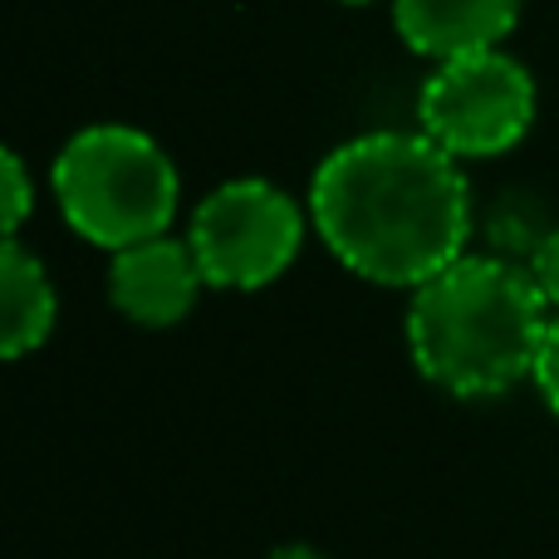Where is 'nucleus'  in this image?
<instances>
[{"label": "nucleus", "instance_id": "6e6552de", "mask_svg": "<svg viewBox=\"0 0 559 559\" xmlns=\"http://www.w3.org/2000/svg\"><path fill=\"white\" fill-rule=\"evenodd\" d=\"M59 319V295L49 280L45 261L35 251H25L15 241H5L0 251V354L25 358L55 334Z\"/></svg>", "mask_w": 559, "mask_h": 559}, {"label": "nucleus", "instance_id": "9b49d317", "mask_svg": "<svg viewBox=\"0 0 559 559\" xmlns=\"http://www.w3.org/2000/svg\"><path fill=\"white\" fill-rule=\"evenodd\" d=\"M531 275H535V285H540L545 305H550L555 314H559V226H550V231H545V241L535 246Z\"/></svg>", "mask_w": 559, "mask_h": 559}, {"label": "nucleus", "instance_id": "39448f33", "mask_svg": "<svg viewBox=\"0 0 559 559\" xmlns=\"http://www.w3.org/2000/svg\"><path fill=\"white\" fill-rule=\"evenodd\" d=\"M305 231L309 206H299L265 177H236L197 202L187 241H192L206 285L265 289L295 265Z\"/></svg>", "mask_w": 559, "mask_h": 559}, {"label": "nucleus", "instance_id": "f8f14e48", "mask_svg": "<svg viewBox=\"0 0 559 559\" xmlns=\"http://www.w3.org/2000/svg\"><path fill=\"white\" fill-rule=\"evenodd\" d=\"M271 559H329V555L314 550V545H280V550H271Z\"/></svg>", "mask_w": 559, "mask_h": 559}, {"label": "nucleus", "instance_id": "423d86ee", "mask_svg": "<svg viewBox=\"0 0 559 559\" xmlns=\"http://www.w3.org/2000/svg\"><path fill=\"white\" fill-rule=\"evenodd\" d=\"M206 289V275L197 265L192 241L177 236H153L114 251L108 261V299L123 319L143 329H173L197 309Z\"/></svg>", "mask_w": 559, "mask_h": 559}, {"label": "nucleus", "instance_id": "ddd939ff", "mask_svg": "<svg viewBox=\"0 0 559 559\" xmlns=\"http://www.w3.org/2000/svg\"><path fill=\"white\" fill-rule=\"evenodd\" d=\"M338 5H373V0H338Z\"/></svg>", "mask_w": 559, "mask_h": 559}, {"label": "nucleus", "instance_id": "0eeeda50", "mask_svg": "<svg viewBox=\"0 0 559 559\" xmlns=\"http://www.w3.org/2000/svg\"><path fill=\"white\" fill-rule=\"evenodd\" d=\"M515 20H521V0H393V25L403 45L437 64L501 49Z\"/></svg>", "mask_w": 559, "mask_h": 559}, {"label": "nucleus", "instance_id": "f03ea898", "mask_svg": "<svg viewBox=\"0 0 559 559\" xmlns=\"http://www.w3.org/2000/svg\"><path fill=\"white\" fill-rule=\"evenodd\" d=\"M550 305L531 265L501 255L452 261L407 299V348L427 383L452 397H496L535 373Z\"/></svg>", "mask_w": 559, "mask_h": 559}, {"label": "nucleus", "instance_id": "20e7f679", "mask_svg": "<svg viewBox=\"0 0 559 559\" xmlns=\"http://www.w3.org/2000/svg\"><path fill=\"white\" fill-rule=\"evenodd\" d=\"M535 123V79L506 49L442 59L417 94V128L456 163L501 157Z\"/></svg>", "mask_w": 559, "mask_h": 559}, {"label": "nucleus", "instance_id": "9d476101", "mask_svg": "<svg viewBox=\"0 0 559 559\" xmlns=\"http://www.w3.org/2000/svg\"><path fill=\"white\" fill-rule=\"evenodd\" d=\"M531 383L540 388L545 407H550V413L559 417V314L550 319V329H545V338H540V354H535Z\"/></svg>", "mask_w": 559, "mask_h": 559}, {"label": "nucleus", "instance_id": "7ed1b4c3", "mask_svg": "<svg viewBox=\"0 0 559 559\" xmlns=\"http://www.w3.org/2000/svg\"><path fill=\"white\" fill-rule=\"evenodd\" d=\"M49 192L74 236L98 251H123L167 236L182 182L163 143L143 128L88 123L59 147L49 167Z\"/></svg>", "mask_w": 559, "mask_h": 559}, {"label": "nucleus", "instance_id": "f257e3e1", "mask_svg": "<svg viewBox=\"0 0 559 559\" xmlns=\"http://www.w3.org/2000/svg\"><path fill=\"white\" fill-rule=\"evenodd\" d=\"M309 222L324 251L368 285L417 289L466 255L472 187L447 147L417 133H358L309 182Z\"/></svg>", "mask_w": 559, "mask_h": 559}, {"label": "nucleus", "instance_id": "1a4fd4ad", "mask_svg": "<svg viewBox=\"0 0 559 559\" xmlns=\"http://www.w3.org/2000/svg\"><path fill=\"white\" fill-rule=\"evenodd\" d=\"M0 167H5V241H15L20 226L35 212V182H29V167L20 153H5Z\"/></svg>", "mask_w": 559, "mask_h": 559}]
</instances>
